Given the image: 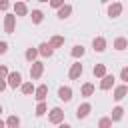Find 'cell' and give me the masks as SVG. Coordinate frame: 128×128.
<instances>
[{
    "instance_id": "20",
    "label": "cell",
    "mask_w": 128,
    "mask_h": 128,
    "mask_svg": "<svg viewBox=\"0 0 128 128\" xmlns=\"http://www.w3.org/2000/svg\"><path fill=\"white\" fill-rule=\"evenodd\" d=\"M32 22H36V24L42 22V12H40V10H34V12H32Z\"/></svg>"
},
{
    "instance_id": "5",
    "label": "cell",
    "mask_w": 128,
    "mask_h": 128,
    "mask_svg": "<svg viewBox=\"0 0 128 128\" xmlns=\"http://www.w3.org/2000/svg\"><path fill=\"white\" fill-rule=\"evenodd\" d=\"M112 84H114V76H106V74H104V76H102V84H100V88H102V90H108Z\"/></svg>"
},
{
    "instance_id": "14",
    "label": "cell",
    "mask_w": 128,
    "mask_h": 128,
    "mask_svg": "<svg viewBox=\"0 0 128 128\" xmlns=\"http://www.w3.org/2000/svg\"><path fill=\"white\" fill-rule=\"evenodd\" d=\"M104 46H106V40H104V38H96V40H94V50H96V52H102Z\"/></svg>"
},
{
    "instance_id": "7",
    "label": "cell",
    "mask_w": 128,
    "mask_h": 128,
    "mask_svg": "<svg viewBox=\"0 0 128 128\" xmlns=\"http://www.w3.org/2000/svg\"><path fill=\"white\" fill-rule=\"evenodd\" d=\"M120 12H122V6H120V4H118V2H116V4H112V6H110V8H108V14H110V16H112V18H116V16H118V14H120Z\"/></svg>"
},
{
    "instance_id": "23",
    "label": "cell",
    "mask_w": 128,
    "mask_h": 128,
    "mask_svg": "<svg viewBox=\"0 0 128 128\" xmlns=\"http://www.w3.org/2000/svg\"><path fill=\"white\" fill-rule=\"evenodd\" d=\"M36 54H38V52H36L34 48H28V50H26V58H28V60H34Z\"/></svg>"
},
{
    "instance_id": "17",
    "label": "cell",
    "mask_w": 128,
    "mask_h": 128,
    "mask_svg": "<svg viewBox=\"0 0 128 128\" xmlns=\"http://www.w3.org/2000/svg\"><path fill=\"white\" fill-rule=\"evenodd\" d=\"M114 46H116L118 50H124V48L128 46V42H126L124 38H116V42H114Z\"/></svg>"
},
{
    "instance_id": "8",
    "label": "cell",
    "mask_w": 128,
    "mask_h": 128,
    "mask_svg": "<svg viewBox=\"0 0 128 128\" xmlns=\"http://www.w3.org/2000/svg\"><path fill=\"white\" fill-rule=\"evenodd\" d=\"M82 74V64H74L72 68H70V78L74 80V78H78Z\"/></svg>"
},
{
    "instance_id": "3",
    "label": "cell",
    "mask_w": 128,
    "mask_h": 128,
    "mask_svg": "<svg viewBox=\"0 0 128 128\" xmlns=\"http://www.w3.org/2000/svg\"><path fill=\"white\" fill-rule=\"evenodd\" d=\"M62 118H64V112H62L60 108H54V110H52V114H50V122L58 124V122H60Z\"/></svg>"
},
{
    "instance_id": "18",
    "label": "cell",
    "mask_w": 128,
    "mask_h": 128,
    "mask_svg": "<svg viewBox=\"0 0 128 128\" xmlns=\"http://www.w3.org/2000/svg\"><path fill=\"white\" fill-rule=\"evenodd\" d=\"M94 74H96V76H104V74H106V68H104V64H98V66H94Z\"/></svg>"
},
{
    "instance_id": "27",
    "label": "cell",
    "mask_w": 128,
    "mask_h": 128,
    "mask_svg": "<svg viewBox=\"0 0 128 128\" xmlns=\"http://www.w3.org/2000/svg\"><path fill=\"white\" fill-rule=\"evenodd\" d=\"M50 4H52L54 8H60V6L64 4V0H50Z\"/></svg>"
},
{
    "instance_id": "4",
    "label": "cell",
    "mask_w": 128,
    "mask_h": 128,
    "mask_svg": "<svg viewBox=\"0 0 128 128\" xmlns=\"http://www.w3.org/2000/svg\"><path fill=\"white\" fill-rule=\"evenodd\" d=\"M42 68H44L42 62H34V64H32V70H30V76H32V78H38V76L42 74Z\"/></svg>"
},
{
    "instance_id": "13",
    "label": "cell",
    "mask_w": 128,
    "mask_h": 128,
    "mask_svg": "<svg viewBox=\"0 0 128 128\" xmlns=\"http://www.w3.org/2000/svg\"><path fill=\"white\" fill-rule=\"evenodd\" d=\"M70 12H72V8L62 4V6H60V10H58V16H60V18H68V16H70Z\"/></svg>"
},
{
    "instance_id": "11",
    "label": "cell",
    "mask_w": 128,
    "mask_h": 128,
    "mask_svg": "<svg viewBox=\"0 0 128 128\" xmlns=\"http://www.w3.org/2000/svg\"><path fill=\"white\" fill-rule=\"evenodd\" d=\"M88 112H90V104H82V106L78 108L76 116H78V118H84V116H88Z\"/></svg>"
},
{
    "instance_id": "16",
    "label": "cell",
    "mask_w": 128,
    "mask_h": 128,
    "mask_svg": "<svg viewBox=\"0 0 128 128\" xmlns=\"http://www.w3.org/2000/svg\"><path fill=\"white\" fill-rule=\"evenodd\" d=\"M62 44H64V38H62V36H54V38L50 40V46H52V48H56V46H62Z\"/></svg>"
},
{
    "instance_id": "15",
    "label": "cell",
    "mask_w": 128,
    "mask_h": 128,
    "mask_svg": "<svg viewBox=\"0 0 128 128\" xmlns=\"http://www.w3.org/2000/svg\"><path fill=\"white\" fill-rule=\"evenodd\" d=\"M46 92H48V86H40L36 90V100H44L46 98Z\"/></svg>"
},
{
    "instance_id": "36",
    "label": "cell",
    "mask_w": 128,
    "mask_h": 128,
    "mask_svg": "<svg viewBox=\"0 0 128 128\" xmlns=\"http://www.w3.org/2000/svg\"><path fill=\"white\" fill-rule=\"evenodd\" d=\"M0 112H2V106H0Z\"/></svg>"
},
{
    "instance_id": "19",
    "label": "cell",
    "mask_w": 128,
    "mask_h": 128,
    "mask_svg": "<svg viewBox=\"0 0 128 128\" xmlns=\"http://www.w3.org/2000/svg\"><path fill=\"white\" fill-rule=\"evenodd\" d=\"M92 92H94V86H92V84H84V86H82V94H84V96H90Z\"/></svg>"
},
{
    "instance_id": "22",
    "label": "cell",
    "mask_w": 128,
    "mask_h": 128,
    "mask_svg": "<svg viewBox=\"0 0 128 128\" xmlns=\"http://www.w3.org/2000/svg\"><path fill=\"white\" fill-rule=\"evenodd\" d=\"M122 112H124L122 108H114L112 110V120H120L122 118Z\"/></svg>"
},
{
    "instance_id": "30",
    "label": "cell",
    "mask_w": 128,
    "mask_h": 128,
    "mask_svg": "<svg viewBox=\"0 0 128 128\" xmlns=\"http://www.w3.org/2000/svg\"><path fill=\"white\" fill-rule=\"evenodd\" d=\"M6 50H8V44L6 42H0V54H4Z\"/></svg>"
},
{
    "instance_id": "28",
    "label": "cell",
    "mask_w": 128,
    "mask_h": 128,
    "mask_svg": "<svg viewBox=\"0 0 128 128\" xmlns=\"http://www.w3.org/2000/svg\"><path fill=\"white\" fill-rule=\"evenodd\" d=\"M110 124H112L110 118H102V120H100V126H110Z\"/></svg>"
},
{
    "instance_id": "25",
    "label": "cell",
    "mask_w": 128,
    "mask_h": 128,
    "mask_svg": "<svg viewBox=\"0 0 128 128\" xmlns=\"http://www.w3.org/2000/svg\"><path fill=\"white\" fill-rule=\"evenodd\" d=\"M44 112H46V106H44V104H42V100H40V104H38V108H36V114H38V116H42Z\"/></svg>"
},
{
    "instance_id": "24",
    "label": "cell",
    "mask_w": 128,
    "mask_h": 128,
    "mask_svg": "<svg viewBox=\"0 0 128 128\" xmlns=\"http://www.w3.org/2000/svg\"><path fill=\"white\" fill-rule=\"evenodd\" d=\"M32 90H34V88H32V84H30V82H26V84H22V92H24V94H30Z\"/></svg>"
},
{
    "instance_id": "33",
    "label": "cell",
    "mask_w": 128,
    "mask_h": 128,
    "mask_svg": "<svg viewBox=\"0 0 128 128\" xmlns=\"http://www.w3.org/2000/svg\"><path fill=\"white\" fill-rule=\"evenodd\" d=\"M4 88H6V84H4V82H2V78H0V92H2Z\"/></svg>"
},
{
    "instance_id": "35",
    "label": "cell",
    "mask_w": 128,
    "mask_h": 128,
    "mask_svg": "<svg viewBox=\"0 0 128 128\" xmlns=\"http://www.w3.org/2000/svg\"><path fill=\"white\" fill-rule=\"evenodd\" d=\"M40 2H48V0H40Z\"/></svg>"
},
{
    "instance_id": "2",
    "label": "cell",
    "mask_w": 128,
    "mask_h": 128,
    "mask_svg": "<svg viewBox=\"0 0 128 128\" xmlns=\"http://www.w3.org/2000/svg\"><path fill=\"white\" fill-rule=\"evenodd\" d=\"M58 98H60V100H64V102H68V100L72 98V90H70L68 86H62V88L58 90Z\"/></svg>"
},
{
    "instance_id": "31",
    "label": "cell",
    "mask_w": 128,
    "mask_h": 128,
    "mask_svg": "<svg viewBox=\"0 0 128 128\" xmlns=\"http://www.w3.org/2000/svg\"><path fill=\"white\" fill-rule=\"evenodd\" d=\"M10 4H8V0H0V10H6Z\"/></svg>"
},
{
    "instance_id": "29",
    "label": "cell",
    "mask_w": 128,
    "mask_h": 128,
    "mask_svg": "<svg viewBox=\"0 0 128 128\" xmlns=\"http://www.w3.org/2000/svg\"><path fill=\"white\" fill-rule=\"evenodd\" d=\"M120 76H122V80H126V82H128V68H122Z\"/></svg>"
},
{
    "instance_id": "6",
    "label": "cell",
    "mask_w": 128,
    "mask_h": 128,
    "mask_svg": "<svg viewBox=\"0 0 128 128\" xmlns=\"http://www.w3.org/2000/svg\"><path fill=\"white\" fill-rule=\"evenodd\" d=\"M4 28H6L8 34L14 32V16H6V20H4Z\"/></svg>"
},
{
    "instance_id": "34",
    "label": "cell",
    "mask_w": 128,
    "mask_h": 128,
    "mask_svg": "<svg viewBox=\"0 0 128 128\" xmlns=\"http://www.w3.org/2000/svg\"><path fill=\"white\" fill-rule=\"evenodd\" d=\"M2 126H4V122H2V120H0V128H2Z\"/></svg>"
},
{
    "instance_id": "32",
    "label": "cell",
    "mask_w": 128,
    "mask_h": 128,
    "mask_svg": "<svg viewBox=\"0 0 128 128\" xmlns=\"http://www.w3.org/2000/svg\"><path fill=\"white\" fill-rule=\"evenodd\" d=\"M4 76H8V70H6V66H0V78H4Z\"/></svg>"
},
{
    "instance_id": "10",
    "label": "cell",
    "mask_w": 128,
    "mask_h": 128,
    "mask_svg": "<svg viewBox=\"0 0 128 128\" xmlns=\"http://www.w3.org/2000/svg\"><path fill=\"white\" fill-rule=\"evenodd\" d=\"M126 92H128V88H126V86H118V88H116V92H114V98H116V100H122V98L126 96Z\"/></svg>"
},
{
    "instance_id": "12",
    "label": "cell",
    "mask_w": 128,
    "mask_h": 128,
    "mask_svg": "<svg viewBox=\"0 0 128 128\" xmlns=\"http://www.w3.org/2000/svg\"><path fill=\"white\" fill-rule=\"evenodd\" d=\"M14 12L20 14V16H24V14H26V4H24V2H16V4H14Z\"/></svg>"
},
{
    "instance_id": "9",
    "label": "cell",
    "mask_w": 128,
    "mask_h": 128,
    "mask_svg": "<svg viewBox=\"0 0 128 128\" xmlns=\"http://www.w3.org/2000/svg\"><path fill=\"white\" fill-rule=\"evenodd\" d=\"M38 52H40L42 56H52V46L44 42V44H40V50H38Z\"/></svg>"
},
{
    "instance_id": "37",
    "label": "cell",
    "mask_w": 128,
    "mask_h": 128,
    "mask_svg": "<svg viewBox=\"0 0 128 128\" xmlns=\"http://www.w3.org/2000/svg\"><path fill=\"white\" fill-rule=\"evenodd\" d=\"M102 2H108V0H102Z\"/></svg>"
},
{
    "instance_id": "21",
    "label": "cell",
    "mask_w": 128,
    "mask_h": 128,
    "mask_svg": "<svg viewBox=\"0 0 128 128\" xmlns=\"http://www.w3.org/2000/svg\"><path fill=\"white\" fill-rule=\"evenodd\" d=\"M82 54H84V48H82V46H74V48H72V56H74V58H78V56H82Z\"/></svg>"
},
{
    "instance_id": "1",
    "label": "cell",
    "mask_w": 128,
    "mask_h": 128,
    "mask_svg": "<svg viewBox=\"0 0 128 128\" xmlns=\"http://www.w3.org/2000/svg\"><path fill=\"white\" fill-rule=\"evenodd\" d=\"M20 82H22V76H20L18 72H12V74H8V84H10L12 88L20 86Z\"/></svg>"
},
{
    "instance_id": "26",
    "label": "cell",
    "mask_w": 128,
    "mask_h": 128,
    "mask_svg": "<svg viewBox=\"0 0 128 128\" xmlns=\"http://www.w3.org/2000/svg\"><path fill=\"white\" fill-rule=\"evenodd\" d=\"M18 124H20V120H18L16 116H10V118H8V126H18Z\"/></svg>"
}]
</instances>
